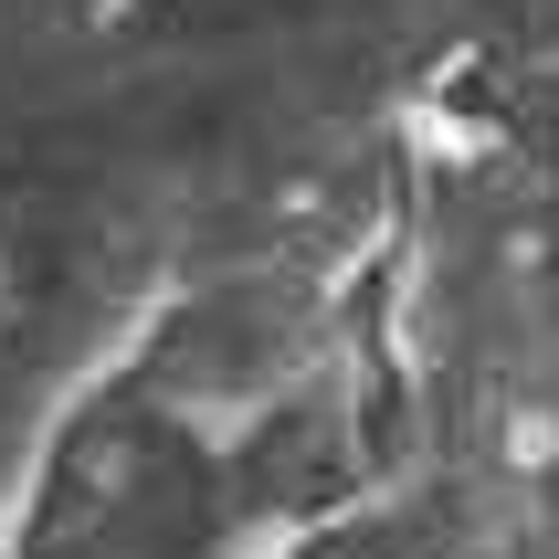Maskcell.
<instances>
[{
	"label": "cell",
	"mask_w": 559,
	"mask_h": 559,
	"mask_svg": "<svg viewBox=\"0 0 559 559\" xmlns=\"http://www.w3.org/2000/svg\"><path fill=\"white\" fill-rule=\"evenodd\" d=\"M11 296H22V275H11V243H0V317H11Z\"/></svg>",
	"instance_id": "6da1fadb"
}]
</instances>
